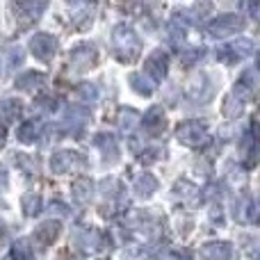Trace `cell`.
I'll return each instance as SVG.
<instances>
[{
	"label": "cell",
	"mask_w": 260,
	"mask_h": 260,
	"mask_svg": "<svg viewBox=\"0 0 260 260\" xmlns=\"http://www.w3.org/2000/svg\"><path fill=\"white\" fill-rule=\"evenodd\" d=\"M112 50L121 62H135L142 53V41L126 23H119L112 30Z\"/></svg>",
	"instance_id": "6da1fadb"
},
{
	"label": "cell",
	"mask_w": 260,
	"mask_h": 260,
	"mask_svg": "<svg viewBox=\"0 0 260 260\" xmlns=\"http://www.w3.org/2000/svg\"><path fill=\"white\" fill-rule=\"evenodd\" d=\"M176 137H178V142L185 144V146L199 148L208 142V126H206V121H199V119L183 121L176 128Z\"/></svg>",
	"instance_id": "7a4b0ae2"
},
{
	"label": "cell",
	"mask_w": 260,
	"mask_h": 260,
	"mask_svg": "<svg viewBox=\"0 0 260 260\" xmlns=\"http://www.w3.org/2000/svg\"><path fill=\"white\" fill-rule=\"evenodd\" d=\"M244 30V18L238 16V14H221L217 16L215 21L208 23V32L212 37H231V35H238V32Z\"/></svg>",
	"instance_id": "3957f363"
},
{
	"label": "cell",
	"mask_w": 260,
	"mask_h": 260,
	"mask_svg": "<svg viewBox=\"0 0 260 260\" xmlns=\"http://www.w3.org/2000/svg\"><path fill=\"white\" fill-rule=\"evenodd\" d=\"M57 48H59L57 37L48 35V32H39V35H35L30 39V53L41 62H50L55 57V53H57Z\"/></svg>",
	"instance_id": "277c9868"
},
{
	"label": "cell",
	"mask_w": 260,
	"mask_h": 260,
	"mask_svg": "<svg viewBox=\"0 0 260 260\" xmlns=\"http://www.w3.org/2000/svg\"><path fill=\"white\" fill-rule=\"evenodd\" d=\"M99 62V50L91 44H80L71 50V67L76 71H89Z\"/></svg>",
	"instance_id": "5b68a950"
},
{
	"label": "cell",
	"mask_w": 260,
	"mask_h": 260,
	"mask_svg": "<svg viewBox=\"0 0 260 260\" xmlns=\"http://www.w3.org/2000/svg\"><path fill=\"white\" fill-rule=\"evenodd\" d=\"M249 96H251V89L249 87H244L242 82H238V85L233 87V91L229 94V99H226L224 103V114L226 117H240L244 110V103L249 101Z\"/></svg>",
	"instance_id": "8992f818"
},
{
	"label": "cell",
	"mask_w": 260,
	"mask_h": 260,
	"mask_svg": "<svg viewBox=\"0 0 260 260\" xmlns=\"http://www.w3.org/2000/svg\"><path fill=\"white\" fill-rule=\"evenodd\" d=\"M80 165H85V155H80L76 151H57L50 157V169L55 174H69L71 169H76Z\"/></svg>",
	"instance_id": "52a82bcc"
},
{
	"label": "cell",
	"mask_w": 260,
	"mask_h": 260,
	"mask_svg": "<svg viewBox=\"0 0 260 260\" xmlns=\"http://www.w3.org/2000/svg\"><path fill=\"white\" fill-rule=\"evenodd\" d=\"M167 69H169V57L162 50H153L151 57L146 59V73H151L148 80L162 82L167 78Z\"/></svg>",
	"instance_id": "ba28073f"
},
{
	"label": "cell",
	"mask_w": 260,
	"mask_h": 260,
	"mask_svg": "<svg viewBox=\"0 0 260 260\" xmlns=\"http://www.w3.org/2000/svg\"><path fill=\"white\" fill-rule=\"evenodd\" d=\"M187 96L194 101V103H208L212 99V82L208 76H199L192 80V85L187 87Z\"/></svg>",
	"instance_id": "9c48e42d"
},
{
	"label": "cell",
	"mask_w": 260,
	"mask_h": 260,
	"mask_svg": "<svg viewBox=\"0 0 260 260\" xmlns=\"http://www.w3.org/2000/svg\"><path fill=\"white\" fill-rule=\"evenodd\" d=\"M59 233H62V224L57 219H48V221H41V226H37L35 238L41 247H50L59 238Z\"/></svg>",
	"instance_id": "30bf717a"
},
{
	"label": "cell",
	"mask_w": 260,
	"mask_h": 260,
	"mask_svg": "<svg viewBox=\"0 0 260 260\" xmlns=\"http://www.w3.org/2000/svg\"><path fill=\"white\" fill-rule=\"evenodd\" d=\"M94 144L99 146L101 155H103V162H117L119 160V146H117V139L112 137L110 133H101L94 137Z\"/></svg>",
	"instance_id": "8fae6325"
},
{
	"label": "cell",
	"mask_w": 260,
	"mask_h": 260,
	"mask_svg": "<svg viewBox=\"0 0 260 260\" xmlns=\"http://www.w3.org/2000/svg\"><path fill=\"white\" fill-rule=\"evenodd\" d=\"M142 126L148 135H160L167 128V114L162 108H151L146 114L142 117Z\"/></svg>",
	"instance_id": "7c38bea8"
},
{
	"label": "cell",
	"mask_w": 260,
	"mask_h": 260,
	"mask_svg": "<svg viewBox=\"0 0 260 260\" xmlns=\"http://www.w3.org/2000/svg\"><path fill=\"white\" fill-rule=\"evenodd\" d=\"M203 260H231L233 258V244L231 242H208L201 247Z\"/></svg>",
	"instance_id": "4fadbf2b"
},
{
	"label": "cell",
	"mask_w": 260,
	"mask_h": 260,
	"mask_svg": "<svg viewBox=\"0 0 260 260\" xmlns=\"http://www.w3.org/2000/svg\"><path fill=\"white\" fill-rule=\"evenodd\" d=\"M23 114V103L18 99H5L0 101V121L3 123H12L18 121Z\"/></svg>",
	"instance_id": "5bb4252c"
},
{
	"label": "cell",
	"mask_w": 260,
	"mask_h": 260,
	"mask_svg": "<svg viewBox=\"0 0 260 260\" xmlns=\"http://www.w3.org/2000/svg\"><path fill=\"white\" fill-rule=\"evenodd\" d=\"M44 82H46L44 73L25 71V73H21V76L16 78V82H14V85H16L18 89H23V91H37V89H41V87H44Z\"/></svg>",
	"instance_id": "9a60e30c"
},
{
	"label": "cell",
	"mask_w": 260,
	"mask_h": 260,
	"mask_svg": "<svg viewBox=\"0 0 260 260\" xmlns=\"http://www.w3.org/2000/svg\"><path fill=\"white\" fill-rule=\"evenodd\" d=\"M155 192H157V178L153 174L144 171V174H139L137 178H135V194H137V197L148 199Z\"/></svg>",
	"instance_id": "2e32d148"
},
{
	"label": "cell",
	"mask_w": 260,
	"mask_h": 260,
	"mask_svg": "<svg viewBox=\"0 0 260 260\" xmlns=\"http://www.w3.org/2000/svg\"><path fill=\"white\" fill-rule=\"evenodd\" d=\"M41 130H44V128H41V123L35 121V119L23 121L21 128H18V139H21L23 144H32V142H37V139H39Z\"/></svg>",
	"instance_id": "e0dca14e"
},
{
	"label": "cell",
	"mask_w": 260,
	"mask_h": 260,
	"mask_svg": "<svg viewBox=\"0 0 260 260\" xmlns=\"http://www.w3.org/2000/svg\"><path fill=\"white\" fill-rule=\"evenodd\" d=\"M87 119H89V114H87L85 108H76V105L67 108V126L82 130L87 126Z\"/></svg>",
	"instance_id": "ac0fdd59"
},
{
	"label": "cell",
	"mask_w": 260,
	"mask_h": 260,
	"mask_svg": "<svg viewBox=\"0 0 260 260\" xmlns=\"http://www.w3.org/2000/svg\"><path fill=\"white\" fill-rule=\"evenodd\" d=\"M130 87H133V91H137L139 96H151L153 94V82L148 80V76H144V73H133V76L128 78Z\"/></svg>",
	"instance_id": "d6986e66"
},
{
	"label": "cell",
	"mask_w": 260,
	"mask_h": 260,
	"mask_svg": "<svg viewBox=\"0 0 260 260\" xmlns=\"http://www.w3.org/2000/svg\"><path fill=\"white\" fill-rule=\"evenodd\" d=\"M91 194H94V183L89 178H78L73 183V197H76V201L87 203L91 199Z\"/></svg>",
	"instance_id": "ffe728a7"
},
{
	"label": "cell",
	"mask_w": 260,
	"mask_h": 260,
	"mask_svg": "<svg viewBox=\"0 0 260 260\" xmlns=\"http://www.w3.org/2000/svg\"><path fill=\"white\" fill-rule=\"evenodd\" d=\"M21 208H23V215L25 217H37L41 212V197H37V194H25V197L21 199Z\"/></svg>",
	"instance_id": "44dd1931"
},
{
	"label": "cell",
	"mask_w": 260,
	"mask_h": 260,
	"mask_svg": "<svg viewBox=\"0 0 260 260\" xmlns=\"http://www.w3.org/2000/svg\"><path fill=\"white\" fill-rule=\"evenodd\" d=\"M253 48H256V46H253V41L251 39H235L233 44H231V50H233L235 53V57H249V55H253Z\"/></svg>",
	"instance_id": "7402d4cb"
},
{
	"label": "cell",
	"mask_w": 260,
	"mask_h": 260,
	"mask_svg": "<svg viewBox=\"0 0 260 260\" xmlns=\"http://www.w3.org/2000/svg\"><path fill=\"white\" fill-rule=\"evenodd\" d=\"M137 121H139V114L135 112V110H130V108H123L121 112H119V128L121 130H133L135 126H137Z\"/></svg>",
	"instance_id": "603a6c76"
},
{
	"label": "cell",
	"mask_w": 260,
	"mask_h": 260,
	"mask_svg": "<svg viewBox=\"0 0 260 260\" xmlns=\"http://www.w3.org/2000/svg\"><path fill=\"white\" fill-rule=\"evenodd\" d=\"M78 99H82L85 103H94V101L99 99V89H96V85H91V82H82V85H78Z\"/></svg>",
	"instance_id": "cb8c5ba5"
},
{
	"label": "cell",
	"mask_w": 260,
	"mask_h": 260,
	"mask_svg": "<svg viewBox=\"0 0 260 260\" xmlns=\"http://www.w3.org/2000/svg\"><path fill=\"white\" fill-rule=\"evenodd\" d=\"M12 258H14V260H32L30 244H27L25 240H18V242H14V247H12Z\"/></svg>",
	"instance_id": "d4e9b609"
},
{
	"label": "cell",
	"mask_w": 260,
	"mask_h": 260,
	"mask_svg": "<svg viewBox=\"0 0 260 260\" xmlns=\"http://www.w3.org/2000/svg\"><path fill=\"white\" fill-rule=\"evenodd\" d=\"M203 55H206V48H187L183 55V64H187V67H192V64L201 62Z\"/></svg>",
	"instance_id": "484cf974"
},
{
	"label": "cell",
	"mask_w": 260,
	"mask_h": 260,
	"mask_svg": "<svg viewBox=\"0 0 260 260\" xmlns=\"http://www.w3.org/2000/svg\"><path fill=\"white\" fill-rule=\"evenodd\" d=\"M217 57H219V62H226V64H233L238 62V57H235V53L231 50V46H224V48L217 50Z\"/></svg>",
	"instance_id": "4316f807"
},
{
	"label": "cell",
	"mask_w": 260,
	"mask_h": 260,
	"mask_svg": "<svg viewBox=\"0 0 260 260\" xmlns=\"http://www.w3.org/2000/svg\"><path fill=\"white\" fill-rule=\"evenodd\" d=\"M37 108H46V112H55L57 110V103H55L50 96H41V99H37Z\"/></svg>",
	"instance_id": "83f0119b"
},
{
	"label": "cell",
	"mask_w": 260,
	"mask_h": 260,
	"mask_svg": "<svg viewBox=\"0 0 260 260\" xmlns=\"http://www.w3.org/2000/svg\"><path fill=\"white\" fill-rule=\"evenodd\" d=\"M7 55H9V69H16L18 64L23 62L21 48H9V50H7Z\"/></svg>",
	"instance_id": "f1b7e54d"
},
{
	"label": "cell",
	"mask_w": 260,
	"mask_h": 260,
	"mask_svg": "<svg viewBox=\"0 0 260 260\" xmlns=\"http://www.w3.org/2000/svg\"><path fill=\"white\" fill-rule=\"evenodd\" d=\"M14 160H18V167L21 169H25V171H37L35 167H32V157H27V155H14Z\"/></svg>",
	"instance_id": "f546056e"
},
{
	"label": "cell",
	"mask_w": 260,
	"mask_h": 260,
	"mask_svg": "<svg viewBox=\"0 0 260 260\" xmlns=\"http://www.w3.org/2000/svg\"><path fill=\"white\" fill-rule=\"evenodd\" d=\"M249 221H251V224H256V221H258V210H256V201H251V203H249Z\"/></svg>",
	"instance_id": "4dcf8cb0"
},
{
	"label": "cell",
	"mask_w": 260,
	"mask_h": 260,
	"mask_svg": "<svg viewBox=\"0 0 260 260\" xmlns=\"http://www.w3.org/2000/svg\"><path fill=\"white\" fill-rule=\"evenodd\" d=\"M5 142H7V128H5V123L0 121V148L5 146Z\"/></svg>",
	"instance_id": "1f68e13d"
},
{
	"label": "cell",
	"mask_w": 260,
	"mask_h": 260,
	"mask_svg": "<svg viewBox=\"0 0 260 260\" xmlns=\"http://www.w3.org/2000/svg\"><path fill=\"white\" fill-rule=\"evenodd\" d=\"M5 185H7V171H5V167L0 165V189H3Z\"/></svg>",
	"instance_id": "d6a6232c"
},
{
	"label": "cell",
	"mask_w": 260,
	"mask_h": 260,
	"mask_svg": "<svg viewBox=\"0 0 260 260\" xmlns=\"http://www.w3.org/2000/svg\"><path fill=\"white\" fill-rule=\"evenodd\" d=\"M50 210H53V212H62V215H69V208L67 206H59V203H55Z\"/></svg>",
	"instance_id": "836d02e7"
}]
</instances>
